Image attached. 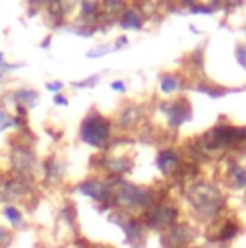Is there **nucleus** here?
Here are the masks:
<instances>
[{"instance_id": "nucleus-1", "label": "nucleus", "mask_w": 246, "mask_h": 248, "mask_svg": "<svg viewBox=\"0 0 246 248\" xmlns=\"http://www.w3.org/2000/svg\"><path fill=\"white\" fill-rule=\"evenodd\" d=\"M79 136L85 143L93 147H105L110 138V122L101 114H91L83 120Z\"/></svg>"}, {"instance_id": "nucleus-2", "label": "nucleus", "mask_w": 246, "mask_h": 248, "mask_svg": "<svg viewBox=\"0 0 246 248\" xmlns=\"http://www.w3.org/2000/svg\"><path fill=\"white\" fill-rule=\"evenodd\" d=\"M188 200L203 215H215L219 211V207H221V196H219V192L213 186H207V184H196V186H192V190L188 192Z\"/></svg>"}, {"instance_id": "nucleus-3", "label": "nucleus", "mask_w": 246, "mask_h": 248, "mask_svg": "<svg viewBox=\"0 0 246 248\" xmlns=\"http://www.w3.org/2000/svg\"><path fill=\"white\" fill-rule=\"evenodd\" d=\"M114 198L124 207H149L153 203V192L147 188L120 182L114 188Z\"/></svg>"}, {"instance_id": "nucleus-4", "label": "nucleus", "mask_w": 246, "mask_h": 248, "mask_svg": "<svg viewBox=\"0 0 246 248\" xmlns=\"http://www.w3.org/2000/svg\"><path fill=\"white\" fill-rule=\"evenodd\" d=\"M176 217V209L170 205H157L147 213V225L153 229L169 227Z\"/></svg>"}, {"instance_id": "nucleus-5", "label": "nucleus", "mask_w": 246, "mask_h": 248, "mask_svg": "<svg viewBox=\"0 0 246 248\" xmlns=\"http://www.w3.org/2000/svg\"><path fill=\"white\" fill-rule=\"evenodd\" d=\"M77 188H79V192L91 196V198L97 200V202H105V200L110 196V192H112V188H110L108 184L101 182V180H85V182H81Z\"/></svg>"}, {"instance_id": "nucleus-6", "label": "nucleus", "mask_w": 246, "mask_h": 248, "mask_svg": "<svg viewBox=\"0 0 246 248\" xmlns=\"http://www.w3.org/2000/svg\"><path fill=\"white\" fill-rule=\"evenodd\" d=\"M167 114H169V124H170L172 128H178L184 120L190 118V107H188L186 101H176V103H172V105L169 107Z\"/></svg>"}, {"instance_id": "nucleus-7", "label": "nucleus", "mask_w": 246, "mask_h": 248, "mask_svg": "<svg viewBox=\"0 0 246 248\" xmlns=\"http://www.w3.org/2000/svg\"><path fill=\"white\" fill-rule=\"evenodd\" d=\"M12 161H14L15 170L19 172H29L33 169V153H29V149L25 147H17L12 153Z\"/></svg>"}, {"instance_id": "nucleus-8", "label": "nucleus", "mask_w": 246, "mask_h": 248, "mask_svg": "<svg viewBox=\"0 0 246 248\" xmlns=\"http://www.w3.org/2000/svg\"><path fill=\"white\" fill-rule=\"evenodd\" d=\"M157 167L163 170V172H172L176 167H178V153L172 151V149H165L157 155Z\"/></svg>"}, {"instance_id": "nucleus-9", "label": "nucleus", "mask_w": 246, "mask_h": 248, "mask_svg": "<svg viewBox=\"0 0 246 248\" xmlns=\"http://www.w3.org/2000/svg\"><path fill=\"white\" fill-rule=\"evenodd\" d=\"M188 232H190V231H188L186 227H174V229L165 236V240L170 242V246H174V248H176V246H184V244L192 238Z\"/></svg>"}, {"instance_id": "nucleus-10", "label": "nucleus", "mask_w": 246, "mask_h": 248, "mask_svg": "<svg viewBox=\"0 0 246 248\" xmlns=\"http://www.w3.org/2000/svg\"><path fill=\"white\" fill-rule=\"evenodd\" d=\"M120 23H122V27H128V29H139L141 27V14L136 8H126L122 12Z\"/></svg>"}, {"instance_id": "nucleus-11", "label": "nucleus", "mask_w": 246, "mask_h": 248, "mask_svg": "<svg viewBox=\"0 0 246 248\" xmlns=\"http://www.w3.org/2000/svg\"><path fill=\"white\" fill-rule=\"evenodd\" d=\"M122 227H124V231H126V240H128V242H132L134 238H138V236H139V231H141L139 221L130 219V221H124V223H122Z\"/></svg>"}, {"instance_id": "nucleus-12", "label": "nucleus", "mask_w": 246, "mask_h": 248, "mask_svg": "<svg viewBox=\"0 0 246 248\" xmlns=\"http://www.w3.org/2000/svg\"><path fill=\"white\" fill-rule=\"evenodd\" d=\"M178 79L174 78V76H165V78H161V89L165 91V93H174L176 89H178Z\"/></svg>"}, {"instance_id": "nucleus-13", "label": "nucleus", "mask_w": 246, "mask_h": 248, "mask_svg": "<svg viewBox=\"0 0 246 248\" xmlns=\"http://www.w3.org/2000/svg\"><path fill=\"white\" fill-rule=\"evenodd\" d=\"M14 97H15L17 101L25 103V105H31V103L37 101V93H35V91H17V93H14Z\"/></svg>"}, {"instance_id": "nucleus-14", "label": "nucleus", "mask_w": 246, "mask_h": 248, "mask_svg": "<svg viewBox=\"0 0 246 248\" xmlns=\"http://www.w3.org/2000/svg\"><path fill=\"white\" fill-rule=\"evenodd\" d=\"M4 213H6V217H10V221H12L14 225H21V213H19L14 205H8V207L4 209Z\"/></svg>"}, {"instance_id": "nucleus-15", "label": "nucleus", "mask_w": 246, "mask_h": 248, "mask_svg": "<svg viewBox=\"0 0 246 248\" xmlns=\"http://www.w3.org/2000/svg\"><path fill=\"white\" fill-rule=\"evenodd\" d=\"M105 8H107V12H120V10H124V2H118V0L107 2Z\"/></svg>"}, {"instance_id": "nucleus-16", "label": "nucleus", "mask_w": 246, "mask_h": 248, "mask_svg": "<svg viewBox=\"0 0 246 248\" xmlns=\"http://www.w3.org/2000/svg\"><path fill=\"white\" fill-rule=\"evenodd\" d=\"M12 124H14V120H12L4 110H0V130L8 128V126H12Z\"/></svg>"}, {"instance_id": "nucleus-17", "label": "nucleus", "mask_w": 246, "mask_h": 248, "mask_svg": "<svg viewBox=\"0 0 246 248\" xmlns=\"http://www.w3.org/2000/svg\"><path fill=\"white\" fill-rule=\"evenodd\" d=\"M97 8H99V6H97L95 2H83V4H81V12H83V14H95Z\"/></svg>"}, {"instance_id": "nucleus-18", "label": "nucleus", "mask_w": 246, "mask_h": 248, "mask_svg": "<svg viewBox=\"0 0 246 248\" xmlns=\"http://www.w3.org/2000/svg\"><path fill=\"white\" fill-rule=\"evenodd\" d=\"M108 50H112L110 46H99V50H89L87 56H101V54H107Z\"/></svg>"}, {"instance_id": "nucleus-19", "label": "nucleus", "mask_w": 246, "mask_h": 248, "mask_svg": "<svg viewBox=\"0 0 246 248\" xmlns=\"http://www.w3.org/2000/svg\"><path fill=\"white\" fill-rule=\"evenodd\" d=\"M46 89H50V91H58V89H62V81H56V83H46Z\"/></svg>"}, {"instance_id": "nucleus-20", "label": "nucleus", "mask_w": 246, "mask_h": 248, "mask_svg": "<svg viewBox=\"0 0 246 248\" xmlns=\"http://www.w3.org/2000/svg\"><path fill=\"white\" fill-rule=\"evenodd\" d=\"M110 87H112L114 91H124V89H126V85H124V81H114V83H112Z\"/></svg>"}, {"instance_id": "nucleus-21", "label": "nucleus", "mask_w": 246, "mask_h": 248, "mask_svg": "<svg viewBox=\"0 0 246 248\" xmlns=\"http://www.w3.org/2000/svg\"><path fill=\"white\" fill-rule=\"evenodd\" d=\"M54 103L56 105H68V99L62 97V95H54Z\"/></svg>"}, {"instance_id": "nucleus-22", "label": "nucleus", "mask_w": 246, "mask_h": 248, "mask_svg": "<svg viewBox=\"0 0 246 248\" xmlns=\"http://www.w3.org/2000/svg\"><path fill=\"white\" fill-rule=\"evenodd\" d=\"M126 43H128V39H126V37L122 35V37H118V39H116V45H114V48H118V46H122V45H126Z\"/></svg>"}, {"instance_id": "nucleus-23", "label": "nucleus", "mask_w": 246, "mask_h": 248, "mask_svg": "<svg viewBox=\"0 0 246 248\" xmlns=\"http://www.w3.org/2000/svg\"><path fill=\"white\" fill-rule=\"evenodd\" d=\"M6 240H8V234H6V231L0 227V244H4Z\"/></svg>"}, {"instance_id": "nucleus-24", "label": "nucleus", "mask_w": 246, "mask_h": 248, "mask_svg": "<svg viewBox=\"0 0 246 248\" xmlns=\"http://www.w3.org/2000/svg\"><path fill=\"white\" fill-rule=\"evenodd\" d=\"M2 60H4V52H0V68L4 66V64H2Z\"/></svg>"}]
</instances>
